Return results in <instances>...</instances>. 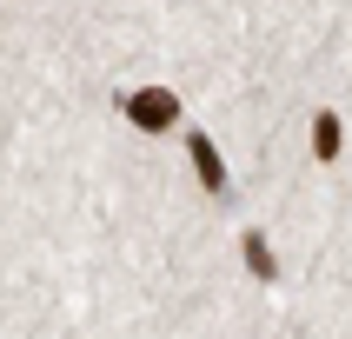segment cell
<instances>
[{"label": "cell", "instance_id": "7a4b0ae2", "mask_svg": "<svg viewBox=\"0 0 352 339\" xmlns=\"http://www.w3.org/2000/svg\"><path fill=\"white\" fill-rule=\"evenodd\" d=\"M186 153H193V173H199V186H206V193H226V160H219V146H213V140L186 127Z\"/></svg>", "mask_w": 352, "mask_h": 339}, {"label": "cell", "instance_id": "3957f363", "mask_svg": "<svg viewBox=\"0 0 352 339\" xmlns=\"http://www.w3.org/2000/svg\"><path fill=\"white\" fill-rule=\"evenodd\" d=\"M239 246H246V266H253L259 279H279V259H273V246H266V233H246Z\"/></svg>", "mask_w": 352, "mask_h": 339}, {"label": "cell", "instance_id": "6da1fadb", "mask_svg": "<svg viewBox=\"0 0 352 339\" xmlns=\"http://www.w3.org/2000/svg\"><path fill=\"white\" fill-rule=\"evenodd\" d=\"M120 107H126V120H133V127H146V133L179 127V94H173V87H140V94H126Z\"/></svg>", "mask_w": 352, "mask_h": 339}, {"label": "cell", "instance_id": "277c9868", "mask_svg": "<svg viewBox=\"0 0 352 339\" xmlns=\"http://www.w3.org/2000/svg\"><path fill=\"white\" fill-rule=\"evenodd\" d=\"M313 153L319 160H339V113H319L313 120Z\"/></svg>", "mask_w": 352, "mask_h": 339}]
</instances>
